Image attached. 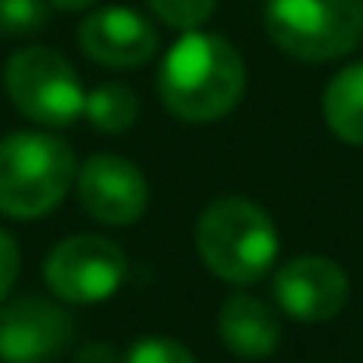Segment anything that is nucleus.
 Instances as JSON below:
<instances>
[{
    "mask_svg": "<svg viewBox=\"0 0 363 363\" xmlns=\"http://www.w3.org/2000/svg\"><path fill=\"white\" fill-rule=\"evenodd\" d=\"M274 299L292 320L320 324L342 313L349 299V278L328 257H292L274 274Z\"/></svg>",
    "mask_w": 363,
    "mask_h": 363,
    "instance_id": "8",
    "label": "nucleus"
},
{
    "mask_svg": "<svg viewBox=\"0 0 363 363\" xmlns=\"http://www.w3.org/2000/svg\"><path fill=\"white\" fill-rule=\"evenodd\" d=\"M125 274L128 260L121 246L104 235H72L57 242L43 267L50 292L65 303H104L121 289Z\"/></svg>",
    "mask_w": 363,
    "mask_h": 363,
    "instance_id": "6",
    "label": "nucleus"
},
{
    "mask_svg": "<svg viewBox=\"0 0 363 363\" xmlns=\"http://www.w3.org/2000/svg\"><path fill=\"white\" fill-rule=\"evenodd\" d=\"M4 86L18 114L36 125L61 128L82 118L86 89L79 72L54 47H26L4 68Z\"/></svg>",
    "mask_w": 363,
    "mask_h": 363,
    "instance_id": "5",
    "label": "nucleus"
},
{
    "mask_svg": "<svg viewBox=\"0 0 363 363\" xmlns=\"http://www.w3.org/2000/svg\"><path fill=\"white\" fill-rule=\"evenodd\" d=\"M264 29L289 57L324 65L363 43V0H267Z\"/></svg>",
    "mask_w": 363,
    "mask_h": 363,
    "instance_id": "4",
    "label": "nucleus"
},
{
    "mask_svg": "<svg viewBox=\"0 0 363 363\" xmlns=\"http://www.w3.org/2000/svg\"><path fill=\"white\" fill-rule=\"evenodd\" d=\"M324 121L342 143L363 146V61L345 65L328 82V89H324Z\"/></svg>",
    "mask_w": 363,
    "mask_h": 363,
    "instance_id": "12",
    "label": "nucleus"
},
{
    "mask_svg": "<svg viewBox=\"0 0 363 363\" xmlns=\"http://www.w3.org/2000/svg\"><path fill=\"white\" fill-rule=\"evenodd\" d=\"M18 271H22V253H18V242L0 228V299L11 292V285L18 281Z\"/></svg>",
    "mask_w": 363,
    "mask_h": 363,
    "instance_id": "17",
    "label": "nucleus"
},
{
    "mask_svg": "<svg viewBox=\"0 0 363 363\" xmlns=\"http://www.w3.org/2000/svg\"><path fill=\"white\" fill-rule=\"evenodd\" d=\"M218 331H221V342L242 359H264L281 342L278 313L264 299L246 296V292L225 299V306L218 313Z\"/></svg>",
    "mask_w": 363,
    "mask_h": 363,
    "instance_id": "11",
    "label": "nucleus"
},
{
    "mask_svg": "<svg viewBox=\"0 0 363 363\" xmlns=\"http://www.w3.org/2000/svg\"><path fill=\"white\" fill-rule=\"evenodd\" d=\"M146 4H150V11L164 26L182 29V33H193V29H200L214 15L218 0H146Z\"/></svg>",
    "mask_w": 363,
    "mask_h": 363,
    "instance_id": "15",
    "label": "nucleus"
},
{
    "mask_svg": "<svg viewBox=\"0 0 363 363\" xmlns=\"http://www.w3.org/2000/svg\"><path fill=\"white\" fill-rule=\"evenodd\" d=\"M125 363H196V359H193V352L186 345L174 342V338H139L128 349Z\"/></svg>",
    "mask_w": 363,
    "mask_h": 363,
    "instance_id": "16",
    "label": "nucleus"
},
{
    "mask_svg": "<svg viewBox=\"0 0 363 363\" xmlns=\"http://www.w3.org/2000/svg\"><path fill=\"white\" fill-rule=\"evenodd\" d=\"M72 342V317L40 296L15 299L0 310V359L50 363Z\"/></svg>",
    "mask_w": 363,
    "mask_h": 363,
    "instance_id": "9",
    "label": "nucleus"
},
{
    "mask_svg": "<svg viewBox=\"0 0 363 363\" xmlns=\"http://www.w3.org/2000/svg\"><path fill=\"white\" fill-rule=\"evenodd\" d=\"M50 0H0V36H33L50 18Z\"/></svg>",
    "mask_w": 363,
    "mask_h": 363,
    "instance_id": "14",
    "label": "nucleus"
},
{
    "mask_svg": "<svg viewBox=\"0 0 363 363\" xmlns=\"http://www.w3.org/2000/svg\"><path fill=\"white\" fill-rule=\"evenodd\" d=\"M164 107L193 125L218 121L235 111L246 89V65L239 50L214 33H182L157 72Z\"/></svg>",
    "mask_w": 363,
    "mask_h": 363,
    "instance_id": "1",
    "label": "nucleus"
},
{
    "mask_svg": "<svg viewBox=\"0 0 363 363\" xmlns=\"http://www.w3.org/2000/svg\"><path fill=\"white\" fill-rule=\"evenodd\" d=\"M82 114L100 132H125L139 118V96L121 82H104L93 93H86V111Z\"/></svg>",
    "mask_w": 363,
    "mask_h": 363,
    "instance_id": "13",
    "label": "nucleus"
},
{
    "mask_svg": "<svg viewBox=\"0 0 363 363\" xmlns=\"http://www.w3.org/2000/svg\"><path fill=\"white\" fill-rule=\"evenodd\" d=\"M75 189L82 211L100 225H135L146 214L150 186L146 174L114 153H96L75 171Z\"/></svg>",
    "mask_w": 363,
    "mask_h": 363,
    "instance_id": "7",
    "label": "nucleus"
},
{
    "mask_svg": "<svg viewBox=\"0 0 363 363\" xmlns=\"http://www.w3.org/2000/svg\"><path fill=\"white\" fill-rule=\"evenodd\" d=\"M200 260L228 285L260 281L278 257V232L264 207L246 196H218L196 221Z\"/></svg>",
    "mask_w": 363,
    "mask_h": 363,
    "instance_id": "2",
    "label": "nucleus"
},
{
    "mask_svg": "<svg viewBox=\"0 0 363 363\" xmlns=\"http://www.w3.org/2000/svg\"><path fill=\"white\" fill-rule=\"evenodd\" d=\"M75 153L47 132L0 139V214L33 221L50 214L75 182Z\"/></svg>",
    "mask_w": 363,
    "mask_h": 363,
    "instance_id": "3",
    "label": "nucleus"
},
{
    "mask_svg": "<svg viewBox=\"0 0 363 363\" xmlns=\"http://www.w3.org/2000/svg\"><path fill=\"white\" fill-rule=\"evenodd\" d=\"M54 8H61V11H82V8H89L93 0H50Z\"/></svg>",
    "mask_w": 363,
    "mask_h": 363,
    "instance_id": "18",
    "label": "nucleus"
},
{
    "mask_svg": "<svg viewBox=\"0 0 363 363\" xmlns=\"http://www.w3.org/2000/svg\"><path fill=\"white\" fill-rule=\"evenodd\" d=\"M79 47L104 68H143L157 54L160 36L132 8H100L79 26Z\"/></svg>",
    "mask_w": 363,
    "mask_h": 363,
    "instance_id": "10",
    "label": "nucleus"
}]
</instances>
